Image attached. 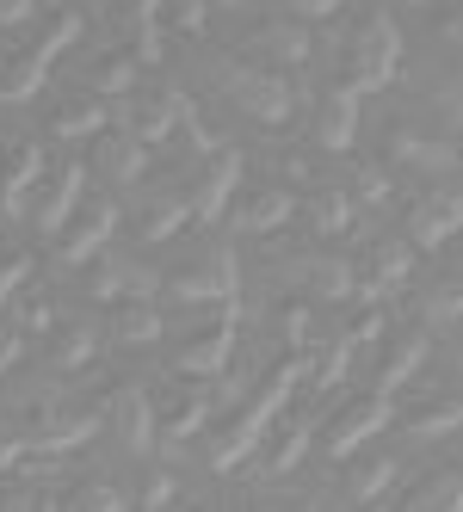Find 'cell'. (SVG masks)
<instances>
[{"mask_svg": "<svg viewBox=\"0 0 463 512\" xmlns=\"http://www.w3.org/2000/svg\"><path fill=\"white\" fill-rule=\"evenodd\" d=\"M210 75H223L217 87H223L254 124H266V130H278L284 118L297 112V93H291V81H284V75H266V68H247V62H229V56H217V68H210Z\"/></svg>", "mask_w": 463, "mask_h": 512, "instance_id": "obj_1", "label": "cell"}, {"mask_svg": "<svg viewBox=\"0 0 463 512\" xmlns=\"http://www.w3.org/2000/svg\"><path fill=\"white\" fill-rule=\"evenodd\" d=\"M297 377H303V371H297V364H284V371H278V377H272V383H266V389H260L254 401H247V408H241V420H235V432L223 438V445H217V451H210V463H217L223 475H229V469H241L247 457H254V445H260V438L272 432V420H278V408H284V401H291V389H297Z\"/></svg>", "mask_w": 463, "mask_h": 512, "instance_id": "obj_2", "label": "cell"}, {"mask_svg": "<svg viewBox=\"0 0 463 512\" xmlns=\"http://www.w3.org/2000/svg\"><path fill=\"white\" fill-rule=\"evenodd\" d=\"M402 68V31H396V13H371L352 38V75L346 87L352 93H383Z\"/></svg>", "mask_w": 463, "mask_h": 512, "instance_id": "obj_3", "label": "cell"}, {"mask_svg": "<svg viewBox=\"0 0 463 512\" xmlns=\"http://www.w3.org/2000/svg\"><path fill=\"white\" fill-rule=\"evenodd\" d=\"M457 229H463V186H433V192H420V198L408 204V223H402V235H408L420 253L445 247Z\"/></svg>", "mask_w": 463, "mask_h": 512, "instance_id": "obj_4", "label": "cell"}, {"mask_svg": "<svg viewBox=\"0 0 463 512\" xmlns=\"http://www.w3.org/2000/svg\"><path fill=\"white\" fill-rule=\"evenodd\" d=\"M389 155L402 167H414V173H426V179H445V173L463 167V142H445L433 130H396L389 136Z\"/></svg>", "mask_w": 463, "mask_h": 512, "instance_id": "obj_5", "label": "cell"}, {"mask_svg": "<svg viewBox=\"0 0 463 512\" xmlns=\"http://www.w3.org/2000/svg\"><path fill=\"white\" fill-rule=\"evenodd\" d=\"M359 99H365V93H352L346 81L322 93V105H315V118H309V124H315V130H309L315 149H334V155L352 149V136H359Z\"/></svg>", "mask_w": 463, "mask_h": 512, "instance_id": "obj_6", "label": "cell"}, {"mask_svg": "<svg viewBox=\"0 0 463 512\" xmlns=\"http://www.w3.org/2000/svg\"><path fill=\"white\" fill-rule=\"evenodd\" d=\"M229 352H235V315H223L217 327H204L198 340H186V346H173V371L180 377H223V364H229Z\"/></svg>", "mask_w": 463, "mask_h": 512, "instance_id": "obj_7", "label": "cell"}, {"mask_svg": "<svg viewBox=\"0 0 463 512\" xmlns=\"http://www.w3.org/2000/svg\"><path fill=\"white\" fill-rule=\"evenodd\" d=\"M38 173H44L38 142H7V149H0V210L19 216L31 204V192H38Z\"/></svg>", "mask_w": 463, "mask_h": 512, "instance_id": "obj_8", "label": "cell"}, {"mask_svg": "<svg viewBox=\"0 0 463 512\" xmlns=\"http://www.w3.org/2000/svg\"><path fill=\"white\" fill-rule=\"evenodd\" d=\"M112 420H118V445H124L130 457H149V451L161 445V414H155V401L142 395V389H118Z\"/></svg>", "mask_w": 463, "mask_h": 512, "instance_id": "obj_9", "label": "cell"}, {"mask_svg": "<svg viewBox=\"0 0 463 512\" xmlns=\"http://www.w3.org/2000/svg\"><path fill=\"white\" fill-rule=\"evenodd\" d=\"M235 186H241V149H217V155H210V173H204V186L192 192V223L217 229V216L229 210Z\"/></svg>", "mask_w": 463, "mask_h": 512, "instance_id": "obj_10", "label": "cell"}, {"mask_svg": "<svg viewBox=\"0 0 463 512\" xmlns=\"http://www.w3.org/2000/svg\"><path fill=\"white\" fill-rule=\"evenodd\" d=\"M389 414H396V408H389V395H383V389L365 395V401H352V408L340 414V426L328 432V457H352V451L365 445V438H377V432L389 426Z\"/></svg>", "mask_w": 463, "mask_h": 512, "instance_id": "obj_11", "label": "cell"}, {"mask_svg": "<svg viewBox=\"0 0 463 512\" xmlns=\"http://www.w3.org/2000/svg\"><path fill=\"white\" fill-rule=\"evenodd\" d=\"M291 272H297V284L309 297H322V303L359 297V272H352V260H334V253H309V260H297Z\"/></svg>", "mask_w": 463, "mask_h": 512, "instance_id": "obj_12", "label": "cell"}, {"mask_svg": "<svg viewBox=\"0 0 463 512\" xmlns=\"http://www.w3.org/2000/svg\"><path fill=\"white\" fill-rule=\"evenodd\" d=\"M112 235H118V204H112V198H99L87 223L56 247V260H62V266H87L93 253H105V241H112Z\"/></svg>", "mask_w": 463, "mask_h": 512, "instance_id": "obj_13", "label": "cell"}, {"mask_svg": "<svg viewBox=\"0 0 463 512\" xmlns=\"http://www.w3.org/2000/svg\"><path fill=\"white\" fill-rule=\"evenodd\" d=\"M155 272L149 266H136V260H118V253H112V260H99V278H93V297L99 303H130V297H155Z\"/></svg>", "mask_w": 463, "mask_h": 512, "instance_id": "obj_14", "label": "cell"}, {"mask_svg": "<svg viewBox=\"0 0 463 512\" xmlns=\"http://www.w3.org/2000/svg\"><path fill=\"white\" fill-rule=\"evenodd\" d=\"M161 334H167V315H161L155 297H130V303L118 309V327H112L118 346H155Z\"/></svg>", "mask_w": 463, "mask_h": 512, "instance_id": "obj_15", "label": "cell"}, {"mask_svg": "<svg viewBox=\"0 0 463 512\" xmlns=\"http://www.w3.org/2000/svg\"><path fill=\"white\" fill-rule=\"evenodd\" d=\"M124 130H136L142 142H149V149H161V142L180 130V105H173V87H167L161 99H142L136 112H130V124H124Z\"/></svg>", "mask_w": 463, "mask_h": 512, "instance_id": "obj_16", "label": "cell"}, {"mask_svg": "<svg viewBox=\"0 0 463 512\" xmlns=\"http://www.w3.org/2000/svg\"><path fill=\"white\" fill-rule=\"evenodd\" d=\"M291 216H297V198H291V192H260V198L241 204L235 229H247V235H272V229L291 223Z\"/></svg>", "mask_w": 463, "mask_h": 512, "instance_id": "obj_17", "label": "cell"}, {"mask_svg": "<svg viewBox=\"0 0 463 512\" xmlns=\"http://www.w3.org/2000/svg\"><path fill=\"white\" fill-rule=\"evenodd\" d=\"M81 192H87V167H68V173H56V192H50V204L38 210V229H44V235H62V223L75 216Z\"/></svg>", "mask_w": 463, "mask_h": 512, "instance_id": "obj_18", "label": "cell"}, {"mask_svg": "<svg viewBox=\"0 0 463 512\" xmlns=\"http://www.w3.org/2000/svg\"><path fill=\"white\" fill-rule=\"evenodd\" d=\"M142 167H149V142H142L136 130H118L112 142H105V173H112L118 186H136Z\"/></svg>", "mask_w": 463, "mask_h": 512, "instance_id": "obj_19", "label": "cell"}, {"mask_svg": "<svg viewBox=\"0 0 463 512\" xmlns=\"http://www.w3.org/2000/svg\"><path fill=\"white\" fill-rule=\"evenodd\" d=\"M408 432H414V438H445V432H463V401H457V395L420 401V408H408Z\"/></svg>", "mask_w": 463, "mask_h": 512, "instance_id": "obj_20", "label": "cell"}, {"mask_svg": "<svg viewBox=\"0 0 463 512\" xmlns=\"http://www.w3.org/2000/svg\"><path fill=\"white\" fill-rule=\"evenodd\" d=\"M408 506H445V512H457V506H463V457L426 475V482L408 494Z\"/></svg>", "mask_w": 463, "mask_h": 512, "instance_id": "obj_21", "label": "cell"}, {"mask_svg": "<svg viewBox=\"0 0 463 512\" xmlns=\"http://www.w3.org/2000/svg\"><path fill=\"white\" fill-rule=\"evenodd\" d=\"M426 364V340L420 334H408V340H396V352H389V364L377 371V389L383 395H396V389H408L414 383V371Z\"/></svg>", "mask_w": 463, "mask_h": 512, "instance_id": "obj_22", "label": "cell"}, {"mask_svg": "<svg viewBox=\"0 0 463 512\" xmlns=\"http://www.w3.org/2000/svg\"><path fill=\"white\" fill-rule=\"evenodd\" d=\"M50 130H56L62 142H81V136L105 130V99L93 93V99H75V105H62V112L50 118Z\"/></svg>", "mask_w": 463, "mask_h": 512, "instance_id": "obj_23", "label": "cell"}, {"mask_svg": "<svg viewBox=\"0 0 463 512\" xmlns=\"http://www.w3.org/2000/svg\"><path fill=\"white\" fill-rule=\"evenodd\" d=\"M87 87L99 99H112V93H130L136 87V56H118V50H105L93 68H87Z\"/></svg>", "mask_w": 463, "mask_h": 512, "instance_id": "obj_24", "label": "cell"}, {"mask_svg": "<svg viewBox=\"0 0 463 512\" xmlns=\"http://www.w3.org/2000/svg\"><path fill=\"white\" fill-rule=\"evenodd\" d=\"M420 321L426 327H463V278L426 290V297H420Z\"/></svg>", "mask_w": 463, "mask_h": 512, "instance_id": "obj_25", "label": "cell"}, {"mask_svg": "<svg viewBox=\"0 0 463 512\" xmlns=\"http://www.w3.org/2000/svg\"><path fill=\"white\" fill-rule=\"evenodd\" d=\"M93 352H99V334H93V327H68V334L56 340V352H50V364L75 377V371H87V364H93Z\"/></svg>", "mask_w": 463, "mask_h": 512, "instance_id": "obj_26", "label": "cell"}, {"mask_svg": "<svg viewBox=\"0 0 463 512\" xmlns=\"http://www.w3.org/2000/svg\"><path fill=\"white\" fill-rule=\"evenodd\" d=\"M192 223V198H173V204H155L149 216H142V241H173Z\"/></svg>", "mask_w": 463, "mask_h": 512, "instance_id": "obj_27", "label": "cell"}, {"mask_svg": "<svg viewBox=\"0 0 463 512\" xmlns=\"http://www.w3.org/2000/svg\"><path fill=\"white\" fill-rule=\"evenodd\" d=\"M260 50H272L278 62H309V56H315L309 31H297V25H266V31H260Z\"/></svg>", "mask_w": 463, "mask_h": 512, "instance_id": "obj_28", "label": "cell"}, {"mask_svg": "<svg viewBox=\"0 0 463 512\" xmlns=\"http://www.w3.org/2000/svg\"><path fill=\"white\" fill-rule=\"evenodd\" d=\"M309 223H315V235H346V223H352V192H322L309 204Z\"/></svg>", "mask_w": 463, "mask_h": 512, "instance_id": "obj_29", "label": "cell"}, {"mask_svg": "<svg viewBox=\"0 0 463 512\" xmlns=\"http://www.w3.org/2000/svg\"><path fill=\"white\" fill-rule=\"evenodd\" d=\"M402 475V463L396 457H377V463H365L359 475H352V500H377V494H389V482Z\"/></svg>", "mask_w": 463, "mask_h": 512, "instance_id": "obj_30", "label": "cell"}, {"mask_svg": "<svg viewBox=\"0 0 463 512\" xmlns=\"http://www.w3.org/2000/svg\"><path fill=\"white\" fill-rule=\"evenodd\" d=\"M303 445H309V432H303V426H284L278 451H272V457H260V475H291V469H297V457H303Z\"/></svg>", "mask_w": 463, "mask_h": 512, "instance_id": "obj_31", "label": "cell"}, {"mask_svg": "<svg viewBox=\"0 0 463 512\" xmlns=\"http://www.w3.org/2000/svg\"><path fill=\"white\" fill-rule=\"evenodd\" d=\"M31 278H38V260H31V253H13V260H0V309H7Z\"/></svg>", "mask_w": 463, "mask_h": 512, "instance_id": "obj_32", "label": "cell"}, {"mask_svg": "<svg viewBox=\"0 0 463 512\" xmlns=\"http://www.w3.org/2000/svg\"><path fill=\"white\" fill-rule=\"evenodd\" d=\"M433 99H439L445 130H457V136H463V75H445V81L433 87Z\"/></svg>", "mask_w": 463, "mask_h": 512, "instance_id": "obj_33", "label": "cell"}, {"mask_svg": "<svg viewBox=\"0 0 463 512\" xmlns=\"http://www.w3.org/2000/svg\"><path fill=\"white\" fill-rule=\"evenodd\" d=\"M359 198H365V204H389V198H396V179H389V167H365V173H359Z\"/></svg>", "mask_w": 463, "mask_h": 512, "instance_id": "obj_34", "label": "cell"}, {"mask_svg": "<svg viewBox=\"0 0 463 512\" xmlns=\"http://www.w3.org/2000/svg\"><path fill=\"white\" fill-rule=\"evenodd\" d=\"M278 321H284V334H291V346H309V340H315V327H309L315 315H309V303H291Z\"/></svg>", "mask_w": 463, "mask_h": 512, "instance_id": "obj_35", "label": "cell"}, {"mask_svg": "<svg viewBox=\"0 0 463 512\" xmlns=\"http://www.w3.org/2000/svg\"><path fill=\"white\" fill-rule=\"evenodd\" d=\"M31 13H38V0H0V31H13V25H25Z\"/></svg>", "mask_w": 463, "mask_h": 512, "instance_id": "obj_36", "label": "cell"}, {"mask_svg": "<svg viewBox=\"0 0 463 512\" xmlns=\"http://www.w3.org/2000/svg\"><path fill=\"white\" fill-rule=\"evenodd\" d=\"M346 0H291V13L297 19H328V13H340Z\"/></svg>", "mask_w": 463, "mask_h": 512, "instance_id": "obj_37", "label": "cell"}, {"mask_svg": "<svg viewBox=\"0 0 463 512\" xmlns=\"http://www.w3.org/2000/svg\"><path fill=\"white\" fill-rule=\"evenodd\" d=\"M75 506H124V494L118 488H81V494H68Z\"/></svg>", "mask_w": 463, "mask_h": 512, "instance_id": "obj_38", "label": "cell"}, {"mask_svg": "<svg viewBox=\"0 0 463 512\" xmlns=\"http://www.w3.org/2000/svg\"><path fill=\"white\" fill-rule=\"evenodd\" d=\"M19 358H25V340H19V334H0V377H7Z\"/></svg>", "mask_w": 463, "mask_h": 512, "instance_id": "obj_39", "label": "cell"}, {"mask_svg": "<svg viewBox=\"0 0 463 512\" xmlns=\"http://www.w3.org/2000/svg\"><path fill=\"white\" fill-rule=\"evenodd\" d=\"M173 494H180V488H173V475H161V482H149V494H142V506H167Z\"/></svg>", "mask_w": 463, "mask_h": 512, "instance_id": "obj_40", "label": "cell"}, {"mask_svg": "<svg viewBox=\"0 0 463 512\" xmlns=\"http://www.w3.org/2000/svg\"><path fill=\"white\" fill-rule=\"evenodd\" d=\"M439 44H445V50H463V13H451V19L439 25Z\"/></svg>", "mask_w": 463, "mask_h": 512, "instance_id": "obj_41", "label": "cell"}, {"mask_svg": "<svg viewBox=\"0 0 463 512\" xmlns=\"http://www.w3.org/2000/svg\"><path fill=\"white\" fill-rule=\"evenodd\" d=\"M25 327H31V334H44V327H50V303H25V315H19Z\"/></svg>", "mask_w": 463, "mask_h": 512, "instance_id": "obj_42", "label": "cell"}, {"mask_svg": "<svg viewBox=\"0 0 463 512\" xmlns=\"http://www.w3.org/2000/svg\"><path fill=\"white\" fill-rule=\"evenodd\" d=\"M217 7H241V0H217Z\"/></svg>", "mask_w": 463, "mask_h": 512, "instance_id": "obj_43", "label": "cell"}]
</instances>
